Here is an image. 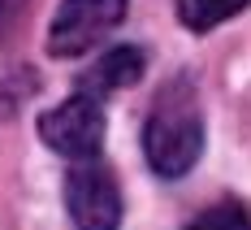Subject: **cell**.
<instances>
[{"instance_id": "3957f363", "label": "cell", "mask_w": 251, "mask_h": 230, "mask_svg": "<svg viewBox=\"0 0 251 230\" xmlns=\"http://www.w3.org/2000/svg\"><path fill=\"white\" fill-rule=\"evenodd\" d=\"M126 18V0H61L48 26L52 57H78Z\"/></svg>"}, {"instance_id": "5b68a950", "label": "cell", "mask_w": 251, "mask_h": 230, "mask_svg": "<svg viewBox=\"0 0 251 230\" xmlns=\"http://www.w3.org/2000/svg\"><path fill=\"white\" fill-rule=\"evenodd\" d=\"M139 74H143V52L139 48H113L82 74V91H87V96L100 91L104 96V91H117V87L139 83Z\"/></svg>"}, {"instance_id": "ba28073f", "label": "cell", "mask_w": 251, "mask_h": 230, "mask_svg": "<svg viewBox=\"0 0 251 230\" xmlns=\"http://www.w3.org/2000/svg\"><path fill=\"white\" fill-rule=\"evenodd\" d=\"M22 9H26V0H0V35H9V30L18 26Z\"/></svg>"}, {"instance_id": "7a4b0ae2", "label": "cell", "mask_w": 251, "mask_h": 230, "mask_svg": "<svg viewBox=\"0 0 251 230\" xmlns=\"http://www.w3.org/2000/svg\"><path fill=\"white\" fill-rule=\"evenodd\" d=\"M39 135L52 152L70 156V161H96L104 144V109L96 96H74V100L56 104L39 117Z\"/></svg>"}, {"instance_id": "52a82bcc", "label": "cell", "mask_w": 251, "mask_h": 230, "mask_svg": "<svg viewBox=\"0 0 251 230\" xmlns=\"http://www.w3.org/2000/svg\"><path fill=\"white\" fill-rule=\"evenodd\" d=\"M186 230H251V217L243 204H217L208 213H200Z\"/></svg>"}, {"instance_id": "8992f818", "label": "cell", "mask_w": 251, "mask_h": 230, "mask_svg": "<svg viewBox=\"0 0 251 230\" xmlns=\"http://www.w3.org/2000/svg\"><path fill=\"white\" fill-rule=\"evenodd\" d=\"M251 0H177V18L191 30H212V26L229 22L234 13H243Z\"/></svg>"}, {"instance_id": "6da1fadb", "label": "cell", "mask_w": 251, "mask_h": 230, "mask_svg": "<svg viewBox=\"0 0 251 230\" xmlns=\"http://www.w3.org/2000/svg\"><path fill=\"white\" fill-rule=\"evenodd\" d=\"M143 152L160 178H182L186 170H195L203 152V117L200 100L186 83H174L160 91L148 126H143Z\"/></svg>"}, {"instance_id": "277c9868", "label": "cell", "mask_w": 251, "mask_h": 230, "mask_svg": "<svg viewBox=\"0 0 251 230\" xmlns=\"http://www.w3.org/2000/svg\"><path fill=\"white\" fill-rule=\"evenodd\" d=\"M65 208H70L78 230H117L122 226L117 178L104 165H96V161H82L74 174L65 178Z\"/></svg>"}]
</instances>
